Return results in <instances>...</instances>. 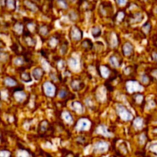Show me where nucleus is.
Listing matches in <instances>:
<instances>
[{"mask_svg": "<svg viewBox=\"0 0 157 157\" xmlns=\"http://www.w3.org/2000/svg\"><path fill=\"white\" fill-rule=\"evenodd\" d=\"M15 29L16 31H17L18 33H22L23 31V25L21 23H17L15 25Z\"/></svg>", "mask_w": 157, "mask_h": 157, "instance_id": "nucleus-33", "label": "nucleus"}, {"mask_svg": "<svg viewBox=\"0 0 157 157\" xmlns=\"http://www.w3.org/2000/svg\"><path fill=\"white\" fill-rule=\"evenodd\" d=\"M143 15L140 13H136L132 16V17H131L130 19V23L135 24L138 23V22H141L143 20Z\"/></svg>", "mask_w": 157, "mask_h": 157, "instance_id": "nucleus-12", "label": "nucleus"}, {"mask_svg": "<svg viewBox=\"0 0 157 157\" xmlns=\"http://www.w3.org/2000/svg\"><path fill=\"white\" fill-rule=\"evenodd\" d=\"M10 152L6 150L0 151V157H10Z\"/></svg>", "mask_w": 157, "mask_h": 157, "instance_id": "nucleus-35", "label": "nucleus"}, {"mask_svg": "<svg viewBox=\"0 0 157 157\" xmlns=\"http://www.w3.org/2000/svg\"><path fill=\"white\" fill-rule=\"evenodd\" d=\"M72 108L73 109L74 111L78 112V113H81L83 112V107L82 105L78 101H75V102H72Z\"/></svg>", "mask_w": 157, "mask_h": 157, "instance_id": "nucleus-14", "label": "nucleus"}, {"mask_svg": "<svg viewBox=\"0 0 157 157\" xmlns=\"http://www.w3.org/2000/svg\"><path fill=\"white\" fill-rule=\"evenodd\" d=\"M116 2H117L119 5L124 6L126 3V2H127V0H116Z\"/></svg>", "mask_w": 157, "mask_h": 157, "instance_id": "nucleus-42", "label": "nucleus"}, {"mask_svg": "<svg viewBox=\"0 0 157 157\" xmlns=\"http://www.w3.org/2000/svg\"><path fill=\"white\" fill-rule=\"evenodd\" d=\"M150 149H151V151L153 152V153L156 154V155H157V144H155V145H152V146H151Z\"/></svg>", "mask_w": 157, "mask_h": 157, "instance_id": "nucleus-40", "label": "nucleus"}, {"mask_svg": "<svg viewBox=\"0 0 157 157\" xmlns=\"http://www.w3.org/2000/svg\"><path fill=\"white\" fill-rule=\"evenodd\" d=\"M134 99H135V101L136 103H140L141 101L143 100V96L140 94H136L135 96V98H134Z\"/></svg>", "mask_w": 157, "mask_h": 157, "instance_id": "nucleus-39", "label": "nucleus"}, {"mask_svg": "<svg viewBox=\"0 0 157 157\" xmlns=\"http://www.w3.org/2000/svg\"><path fill=\"white\" fill-rule=\"evenodd\" d=\"M35 28H36V26H35V24L33 23V22H31V23L28 24V29L29 30H30V31H33V29H35Z\"/></svg>", "mask_w": 157, "mask_h": 157, "instance_id": "nucleus-41", "label": "nucleus"}, {"mask_svg": "<svg viewBox=\"0 0 157 157\" xmlns=\"http://www.w3.org/2000/svg\"><path fill=\"white\" fill-rule=\"evenodd\" d=\"M133 46L129 42H126L123 46V53L125 56H130L133 52Z\"/></svg>", "mask_w": 157, "mask_h": 157, "instance_id": "nucleus-6", "label": "nucleus"}, {"mask_svg": "<svg viewBox=\"0 0 157 157\" xmlns=\"http://www.w3.org/2000/svg\"><path fill=\"white\" fill-rule=\"evenodd\" d=\"M58 4L59 6L63 9H66L68 7L67 2H66V0H59Z\"/></svg>", "mask_w": 157, "mask_h": 157, "instance_id": "nucleus-31", "label": "nucleus"}, {"mask_svg": "<svg viewBox=\"0 0 157 157\" xmlns=\"http://www.w3.org/2000/svg\"><path fill=\"white\" fill-rule=\"evenodd\" d=\"M125 17V14L123 12H120V13H117V16H116V19L118 21V22H121V21L123 20Z\"/></svg>", "mask_w": 157, "mask_h": 157, "instance_id": "nucleus-30", "label": "nucleus"}, {"mask_svg": "<svg viewBox=\"0 0 157 157\" xmlns=\"http://www.w3.org/2000/svg\"><path fill=\"white\" fill-rule=\"evenodd\" d=\"M96 132L99 134H100V135H103L105 136H110L109 134L108 130H107V128L105 127V126H103V125H100V126L96 129Z\"/></svg>", "mask_w": 157, "mask_h": 157, "instance_id": "nucleus-15", "label": "nucleus"}, {"mask_svg": "<svg viewBox=\"0 0 157 157\" xmlns=\"http://www.w3.org/2000/svg\"><path fill=\"white\" fill-rule=\"evenodd\" d=\"M150 28H151V25L149 23V22H147V23L145 24V25L143 26V30L146 33H149V29H150Z\"/></svg>", "mask_w": 157, "mask_h": 157, "instance_id": "nucleus-38", "label": "nucleus"}, {"mask_svg": "<svg viewBox=\"0 0 157 157\" xmlns=\"http://www.w3.org/2000/svg\"><path fill=\"white\" fill-rule=\"evenodd\" d=\"M67 94H68V93H67V92L66 91V90H60L59 92L58 96H59V97L62 98V99H63V98L66 97V96H67Z\"/></svg>", "mask_w": 157, "mask_h": 157, "instance_id": "nucleus-37", "label": "nucleus"}, {"mask_svg": "<svg viewBox=\"0 0 157 157\" xmlns=\"http://www.w3.org/2000/svg\"><path fill=\"white\" fill-rule=\"evenodd\" d=\"M63 119H64L65 121H66L67 123H71L72 121H73V118H72V115H71V113L68 111L63 112Z\"/></svg>", "mask_w": 157, "mask_h": 157, "instance_id": "nucleus-19", "label": "nucleus"}, {"mask_svg": "<svg viewBox=\"0 0 157 157\" xmlns=\"http://www.w3.org/2000/svg\"><path fill=\"white\" fill-rule=\"evenodd\" d=\"M48 32H49L48 31V27L46 25H43L40 29V33L43 35V36H46L48 34Z\"/></svg>", "mask_w": 157, "mask_h": 157, "instance_id": "nucleus-32", "label": "nucleus"}, {"mask_svg": "<svg viewBox=\"0 0 157 157\" xmlns=\"http://www.w3.org/2000/svg\"><path fill=\"white\" fill-rule=\"evenodd\" d=\"M69 65L72 69H75L78 66V61L74 58H70L69 59Z\"/></svg>", "mask_w": 157, "mask_h": 157, "instance_id": "nucleus-25", "label": "nucleus"}, {"mask_svg": "<svg viewBox=\"0 0 157 157\" xmlns=\"http://www.w3.org/2000/svg\"><path fill=\"white\" fill-rule=\"evenodd\" d=\"M44 74V70L40 67L35 68L33 70V75L36 80H39Z\"/></svg>", "mask_w": 157, "mask_h": 157, "instance_id": "nucleus-10", "label": "nucleus"}, {"mask_svg": "<svg viewBox=\"0 0 157 157\" xmlns=\"http://www.w3.org/2000/svg\"><path fill=\"white\" fill-rule=\"evenodd\" d=\"M71 37H72L73 40H75V41L80 40L82 37V31L76 26L72 27V29H71Z\"/></svg>", "mask_w": 157, "mask_h": 157, "instance_id": "nucleus-4", "label": "nucleus"}, {"mask_svg": "<svg viewBox=\"0 0 157 157\" xmlns=\"http://www.w3.org/2000/svg\"><path fill=\"white\" fill-rule=\"evenodd\" d=\"M57 43H58V40L56 39V37L53 36V37H51L50 39H49V45L51 47H54V46H56V45L57 44Z\"/></svg>", "mask_w": 157, "mask_h": 157, "instance_id": "nucleus-28", "label": "nucleus"}, {"mask_svg": "<svg viewBox=\"0 0 157 157\" xmlns=\"http://www.w3.org/2000/svg\"><path fill=\"white\" fill-rule=\"evenodd\" d=\"M109 144L105 141H99L95 144L94 146V152L102 153L108 150Z\"/></svg>", "mask_w": 157, "mask_h": 157, "instance_id": "nucleus-2", "label": "nucleus"}, {"mask_svg": "<svg viewBox=\"0 0 157 157\" xmlns=\"http://www.w3.org/2000/svg\"><path fill=\"white\" fill-rule=\"evenodd\" d=\"M17 157H29V153L25 150H19L16 152Z\"/></svg>", "mask_w": 157, "mask_h": 157, "instance_id": "nucleus-26", "label": "nucleus"}, {"mask_svg": "<svg viewBox=\"0 0 157 157\" xmlns=\"http://www.w3.org/2000/svg\"><path fill=\"white\" fill-rule=\"evenodd\" d=\"M101 29L98 26H95L93 27V29H92V34H93V36H94V37H98V36H99L101 35Z\"/></svg>", "mask_w": 157, "mask_h": 157, "instance_id": "nucleus-23", "label": "nucleus"}, {"mask_svg": "<svg viewBox=\"0 0 157 157\" xmlns=\"http://www.w3.org/2000/svg\"><path fill=\"white\" fill-rule=\"evenodd\" d=\"M6 6L9 9H14L16 7L15 0H6Z\"/></svg>", "mask_w": 157, "mask_h": 157, "instance_id": "nucleus-27", "label": "nucleus"}, {"mask_svg": "<svg viewBox=\"0 0 157 157\" xmlns=\"http://www.w3.org/2000/svg\"><path fill=\"white\" fill-rule=\"evenodd\" d=\"M43 90L45 93L49 97L54 96L56 93V86L50 82H46L43 84Z\"/></svg>", "mask_w": 157, "mask_h": 157, "instance_id": "nucleus-3", "label": "nucleus"}, {"mask_svg": "<svg viewBox=\"0 0 157 157\" xmlns=\"http://www.w3.org/2000/svg\"><path fill=\"white\" fill-rule=\"evenodd\" d=\"M109 63L114 67H119V66H121L122 63H123V59H120L116 56L113 55L109 57Z\"/></svg>", "mask_w": 157, "mask_h": 157, "instance_id": "nucleus-9", "label": "nucleus"}, {"mask_svg": "<svg viewBox=\"0 0 157 157\" xmlns=\"http://www.w3.org/2000/svg\"><path fill=\"white\" fill-rule=\"evenodd\" d=\"M133 126H135L136 129H141L142 126H143V120L141 118L137 117L135 120H134Z\"/></svg>", "mask_w": 157, "mask_h": 157, "instance_id": "nucleus-22", "label": "nucleus"}, {"mask_svg": "<svg viewBox=\"0 0 157 157\" xmlns=\"http://www.w3.org/2000/svg\"><path fill=\"white\" fill-rule=\"evenodd\" d=\"M5 83L8 86H14L16 85V81L12 78H6L5 79Z\"/></svg>", "mask_w": 157, "mask_h": 157, "instance_id": "nucleus-24", "label": "nucleus"}, {"mask_svg": "<svg viewBox=\"0 0 157 157\" xmlns=\"http://www.w3.org/2000/svg\"><path fill=\"white\" fill-rule=\"evenodd\" d=\"M49 129V123L47 121H43L40 125H39V133H44L46 131H48Z\"/></svg>", "mask_w": 157, "mask_h": 157, "instance_id": "nucleus-16", "label": "nucleus"}, {"mask_svg": "<svg viewBox=\"0 0 157 157\" xmlns=\"http://www.w3.org/2000/svg\"><path fill=\"white\" fill-rule=\"evenodd\" d=\"M67 49H68V43H65L63 44H62L61 47H60V52L63 55H64L66 52H67Z\"/></svg>", "mask_w": 157, "mask_h": 157, "instance_id": "nucleus-29", "label": "nucleus"}, {"mask_svg": "<svg viewBox=\"0 0 157 157\" xmlns=\"http://www.w3.org/2000/svg\"><path fill=\"white\" fill-rule=\"evenodd\" d=\"M26 96L23 91H17L15 93V98L18 102H22L25 99Z\"/></svg>", "mask_w": 157, "mask_h": 157, "instance_id": "nucleus-18", "label": "nucleus"}, {"mask_svg": "<svg viewBox=\"0 0 157 157\" xmlns=\"http://www.w3.org/2000/svg\"><path fill=\"white\" fill-rule=\"evenodd\" d=\"M14 63L16 65H17V66H21V65H22L24 63V59L22 58H21V57H19V58H16L14 60Z\"/></svg>", "mask_w": 157, "mask_h": 157, "instance_id": "nucleus-34", "label": "nucleus"}, {"mask_svg": "<svg viewBox=\"0 0 157 157\" xmlns=\"http://www.w3.org/2000/svg\"><path fill=\"white\" fill-rule=\"evenodd\" d=\"M24 38H25V41L28 46H34L35 45H36V40L32 36H30V35L29 34H25V36H24Z\"/></svg>", "mask_w": 157, "mask_h": 157, "instance_id": "nucleus-13", "label": "nucleus"}, {"mask_svg": "<svg viewBox=\"0 0 157 157\" xmlns=\"http://www.w3.org/2000/svg\"><path fill=\"white\" fill-rule=\"evenodd\" d=\"M82 46L86 49H91L93 48V43L90 39H86L82 43Z\"/></svg>", "mask_w": 157, "mask_h": 157, "instance_id": "nucleus-20", "label": "nucleus"}, {"mask_svg": "<svg viewBox=\"0 0 157 157\" xmlns=\"http://www.w3.org/2000/svg\"><path fill=\"white\" fill-rule=\"evenodd\" d=\"M99 72H100L102 77L106 78L107 77L110 75V69H109L106 66H102L100 68V71H99Z\"/></svg>", "mask_w": 157, "mask_h": 157, "instance_id": "nucleus-17", "label": "nucleus"}, {"mask_svg": "<svg viewBox=\"0 0 157 157\" xmlns=\"http://www.w3.org/2000/svg\"><path fill=\"white\" fill-rule=\"evenodd\" d=\"M116 112H117L118 115L120 116V117L121 118L122 120H124V121L130 120L132 117L130 112L126 107H124L122 105H118L116 106Z\"/></svg>", "mask_w": 157, "mask_h": 157, "instance_id": "nucleus-1", "label": "nucleus"}, {"mask_svg": "<svg viewBox=\"0 0 157 157\" xmlns=\"http://www.w3.org/2000/svg\"><path fill=\"white\" fill-rule=\"evenodd\" d=\"M71 87L74 91H78L84 87V84L79 79H73L71 82Z\"/></svg>", "mask_w": 157, "mask_h": 157, "instance_id": "nucleus-8", "label": "nucleus"}, {"mask_svg": "<svg viewBox=\"0 0 157 157\" xmlns=\"http://www.w3.org/2000/svg\"><path fill=\"white\" fill-rule=\"evenodd\" d=\"M90 126V121L86 119H81L78 121L76 125V129L79 131H83L86 129Z\"/></svg>", "mask_w": 157, "mask_h": 157, "instance_id": "nucleus-5", "label": "nucleus"}, {"mask_svg": "<svg viewBox=\"0 0 157 157\" xmlns=\"http://www.w3.org/2000/svg\"><path fill=\"white\" fill-rule=\"evenodd\" d=\"M127 90L129 93L136 92L137 90H141V86L136 81H129L127 83Z\"/></svg>", "mask_w": 157, "mask_h": 157, "instance_id": "nucleus-7", "label": "nucleus"}, {"mask_svg": "<svg viewBox=\"0 0 157 157\" xmlns=\"http://www.w3.org/2000/svg\"><path fill=\"white\" fill-rule=\"evenodd\" d=\"M25 4H26V5L28 6L29 7V9H30V10H31L33 12H35V11H36V5H34V4L32 3V2H28V1H26V2H25Z\"/></svg>", "mask_w": 157, "mask_h": 157, "instance_id": "nucleus-36", "label": "nucleus"}, {"mask_svg": "<svg viewBox=\"0 0 157 157\" xmlns=\"http://www.w3.org/2000/svg\"><path fill=\"white\" fill-rule=\"evenodd\" d=\"M117 39H116V35L115 33H111L110 36H109V44L111 47L114 48L117 46Z\"/></svg>", "mask_w": 157, "mask_h": 157, "instance_id": "nucleus-11", "label": "nucleus"}, {"mask_svg": "<svg viewBox=\"0 0 157 157\" xmlns=\"http://www.w3.org/2000/svg\"><path fill=\"white\" fill-rule=\"evenodd\" d=\"M21 79L23 80L24 82H31L32 81V78H31V75L29 72H24L21 74Z\"/></svg>", "mask_w": 157, "mask_h": 157, "instance_id": "nucleus-21", "label": "nucleus"}]
</instances>
